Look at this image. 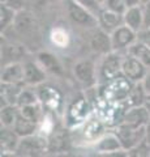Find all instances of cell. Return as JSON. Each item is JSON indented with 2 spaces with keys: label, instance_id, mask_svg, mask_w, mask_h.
I'll use <instances>...</instances> for the list:
<instances>
[{
  "label": "cell",
  "instance_id": "1",
  "mask_svg": "<svg viewBox=\"0 0 150 157\" xmlns=\"http://www.w3.org/2000/svg\"><path fill=\"white\" fill-rule=\"evenodd\" d=\"M132 88L133 81L122 73V75L114 77L112 80L104 82L98 93L101 97H103L106 101L111 102V104H119V102L125 101Z\"/></svg>",
  "mask_w": 150,
  "mask_h": 157
},
{
  "label": "cell",
  "instance_id": "2",
  "mask_svg": "<svg viewBox=\"0 0 150 157\" xmlns=\"http://www.w3.org/2000/svg\"><path fill=\"white\" fill-rule=\"evenodd\" d=\"M12 28L20 37L25 39V42H37L41 38V25L37 17L29 11H18L14 17Z\"/></svg>",
  "mask_w": 150,
  "mask_h": 157
},
{
  "label": "cell",
  "instance_id": "3",
  "mask_svg": "<svg viewBox=\"0 0 150 157\" xmlns=\"http://www.w3.org/2000/svg\"><path fill=\"white\" fill-rule=\"evenodd\" d=\"M91 105L88 97L80 96L75 98L71 102L65 113V124L68 128H75V127L81 126L84 122L88 119L90 115Z\"/></svg>",
  "mask_w": 150,
  "mask_h": 157
},
{
  "label": "cell",
  "instance_id": "4",
  "mask_svg": "<svg viewBox=\"0 0 150 157\" xmlns=\"http://www.w3.org/2000/svg\"><path fill=\"white\" fill-rule=\"evenodd\" d=\"M114 132L119 137L120 143L123 145V149L128 152L130 149L136 148L145 140V134H146V126L142 127H133L125 123H120L114 127Z\"/></svg>",
  "mask_w": 150,
  "mask_h": 157
},
{
  "label": "cell",
  "instance_id": "5",
  "mask_svg": "<svg viewBox=\"0 0 150 157\" xmlns=\"http://www.w3.org/2000/svg\"><path fill=\"white\" fill-rule=\"evenodd\" d=\"M47 152H48V137L37 132V134L21 137L14 155L37 157V156L46 155Z\"/></svg>",
  "mask_w": 150,
  "mask_h": 157
},
{
  "label": "cell",
  "instance_id": "6",
  "mask_svg": "<svg viewBox=\"0 0 150 157\" xmlns=\"http://www.w3.org/2000/svg\"><path fill=\"white\" fill-rule=\"evenodd\" d=\"M38 97L43 106V109L47 111H52L55 114H61L63 110V94L55 86L41 84L39 89H38Z\"/></svg>",
  "mask_w": 150,
  "mask_h": 157
},
{
  "label": "cell",
  "instance_id": "7",
  "mask_svg": "<svg viewBox=\"0 0 150 157\" xmlns=\"http://www.w3.org/2000/svg\"><path fill=\"white\" fill-rule=\"evenodd\" d=\"M123 59L124 58L120 56V54H118L116 51H111L104 55L99 67V78L103 84L123 73Z\"/></svg>",
  "mask_w": 150,
  "mask_h": 157
},
{
  "label": "cell",
  "instance_id": "8",
  "mask_svg": "<svg viewBox=\"0 0 150 157\" xmlns=\"http://www.w3.org/2000/svg\"><path fill=\"white\" fill-rule=\"evenodd\" d=\"M81 135L86 143L94 144L103 135H106V124L97 114L93 117H89L81 124Z\"/></svg>",
  "mask_w": 150,
  "mask_h": 157
},
{
  "label": "cell",
  "instance_id": "9",
  "mask_svg": "<svg viewBox=\"0 0 150 157\" xmlns=\"http://www.w3.org/2000/svg\"><path fill=\"white\" fill-rule=\"evenodd\" d=\"M67 3V13H68L69 18L77 25L81 26H94L95 22H98V18L94 17V14L89 12L88 9L81 7L77 4L75 0H65Z\"/></svg>",
  "mask_w": 150,
  "mask_h": 157
},
{
  "label": "cell",
  "instance_id": "10",
  "mask_svg": "<svg viewBox=\"0 0 150 157\" xmlns=\"http://www.w3.org/2000/svg\"><path fill=\"white\" fill-rule=\"evenodd\" d=\"M73 75L76 80L86 88H93L97 84L95 67L94 63L89 59H84L76 63L73 67Z\"/></svg>",
  "mask_w": 150,
  "mask_h": 157
},
{
  "label": "cell",
  "instance_id": "11",
  "mask_svg": "<svg viewBox=\"0 0 150 157\" xmlns=\"http://www.w3.org/2000/svg\"><path fill=\"white\" fill-rule=\"evenodd\" d=\"M111 41H112L114 51H120L123 48H128L137 41V32L130 29L128 25H120L118 29L111 33Z\"/></svg>",
  "mask_w": 150,
  "mask_h": 157
},
{
  "label": "cell",
  "instance_id": "12",
  "mask_svg": "<svg viewBox=\"0 0 150 157\" xmlns=\"http://www.w3.org/2000/svg\"><path fill=\"white\" fill-rule=\"evenodd\" d=\"M89 45L91 47V50L97 54H103V55H106V54L114 51L111 34L103 30L102 28L94 29L93 30V33L90 34Z\"/></svg>",
  "mask_w": 150,
  "mask_h": 157
},
{
  "label": "cell",
  "instance_id": "13",
  "mask_svg": "<svg viewBox=\"0 0 150 157\" xmlns=\"http://www.w3.org/2000/svg\"><path fill=\"white\" fill-rule=\"evenodd\" d=\"M146 66L141 63L137 58H134L132 55H128L123 59V66L122 71L123 75H125L128 78H130L133 82L136 81H142V78L146 75Z\"/></svg>",
  "mask_w": 150,
  "mask_h": 157
},
{
  "label": "cell",
  "instance_id": "14",
  "mask_svg": "<svg viewBox=\"0 0 150 157\" xmlns=\"http://www.w3.org/2000/svg\"><path fill=\"white\" fill-rule=\"evenodd\" d=\"M24 70H25V77L24 82L30 86H38L43 84L47 78V71L43 68L39 62H25L24 63Z\"/></svg>",
  "mask_w": 150,
  "mask_h": 157
},
{
  "label": "cell",
  "instance_id": "15",
  "mask_svg": "<svg viewBox=\"0 0 150 157\" xmlns=\"http://www.w3.org/2000/svg\"><path fill=\"white\" fill-rule=\"evenodd\" d=\"M94 151L97 153H102V155H111V153L116 155L119 152H125L123 149V145L120 143L119 137L116 136L114 131L111 134L103 135L97 143H94Z\"/></svg>",
  "mask_w": 150,
  "mask_h": 157
},
{
  "label": "cell",
  "instance_id": "16",
  "mask_svg": "<svg viewBox=\"0 0 150 157\" xmlns=\"http://www.w3.org/2000/svg\"><path fill=\"white\" fill-rule=\"evenodd\" d=\"M149 122H150V111L146 109L145 105H140V106L129 107L125 111L122 123L133 127H142L146 126Z\"/></svg>",
  "mask_w": 150,
  "mask_h": 157
},
{
  "label": "cell",
  "instance_id": "17",
  "mask_svg": "<svg viewBox=\"0 0 150 157\" xmlns=\"http://www.w3.org/2000/svg\"><path fill=\"white\" fill-rule=\"evenodd\" d=\"M27 54V50L24 43L7 42L2 45V64L5 66L8 63L20 62Z\"/></svg>",
  "mask_w": 150,
  "mask_h": 157
},
{
  "label": "cell",
  "instance_id": "18",
  "mask_svg": "<svg viewBox=\"0 0 150 157\" xmlns=\"http://www.w3.org/2000/svg\"><path fill=\"white\" fill-rule=\"evenodd\" d=\"M21 137L16 134L12 127L2 126V132H0V148H2V156L5 155H14L18 147Z\"/></svg>",
  "mask_w": 150,
  "mask_h": 157
},
{
  "label": "cell",
  "instance_id": "19",
  "mask_svg": "<svg viewBox=\"0 0 150 157\" xmlns=\"http://www.w3.org/2000/svg\"><path fill=\"white\" fill-rule=\"evenodd\" d=\"M124 16V24L128 25L130 29H133L134 32H140L145 28V11L144 6H133L128 7V9L125 11Z\"/></svg>",
  "mask_w": 150,
  "mask_h": 157
},
{
  "label": "cell",
  "instance_id": "20",
  "mask_svg": "<svg viewBox=\"0 0 150 157\" xmlns=\"http://www.w3.org/2000/svg\"><path fill=\"white\" fill-rule=\"evenodd\" d=\"M25 70L21 62H13L3 66L2 70V82H11V84H25Z\"/></svg>",
  "mask_w": 150,
  "mask_h": 157
},
{
  "label": "cell",
  "instance_id": "21",
  "mask_svg": "<svg viewBox=\"0 0 150 157\" xmlns=\"http://www.w3.org/2000/svg\"><path fill=\"white\" fill-rule=\"evenodd\" d=\"M98 21H99V26L111 34L115 29H118L120 25L124 24V16L103 8L98 16Z\"/></svg>",
  "mask_w": 150,
  "mask_h": 157
},
{
  "label": "cell",
  "instance_id": "22",
  "mask_svg": "<svg viewBox=\"0 0 150 157\" xmlns=\"http://www.w3.org/2000/svg\"><path fill=\"white\" fill-rule=\"evenodd\" d=\"M37 60L39 62V64L45 68L47 72L52 73V75H63V73H64V70H63L60 60L54 55V54L47 52V51H42V52L38 54Z\"/></svg>",
  "mask_w": 150,
  "mask_h": 157
},
{
  "label": "cell",
  "instance_id": "23",
  "mask_svg": "<svg viewBox=\"0 0 150 157\" xmlns=\"http://www.w3.org/2000/svg\"><path fill=\"white\" fill-rule=\"evenodd\" d=\"M2 90H0V97H2V106L4 105H17L18 97L22 90L21 84H11V82H2Z\"/></svg>",
  "mask_w": 150,
  "mask_h": 157
},
{
  "label": "cell",
  "instance_id": "24",
  "mask_svg": "<svg viewBox=\"0 0 150 157\" xmlns=\"http://www.w3.org/2000/svg\"><path fill=\"white\" fill-rule=\"evenodd\" d=\"M13 130L16 131V134L20 137H25L29 135L37 134L38 132V122L30 119V118H26L25 115H22L20 113L16 123L13 126Z\"/></svg>",
  "mask_w": 150,
  "mask_h": 157
},
{
  "label": "cell",
  "instance_id": "25",
  "mask_svg": "<svg viewBox=\"0 0 150 157\" xmlns=\"http://www.w3.org/2000/svg\"><path fill=\"white\" fill-rule=\"evenodd\" d=\"M127 51L129 55L137 58L140 62L144 63L148 68H150V47L149 46H146L145 43L140 42L137 39L133 45H130L127 48Z\"/></svg>",
  "mask_w": 150,
  "mask_h": 157
},
{
  "label": "cell",
  "instance_id": "26",
  "mask_svg": "<svg viewBox=\"0 0 150 157\" xmlns=\"http://www.w3.org/2000/svg\"><path fill=\"white\" fill-rule=\"evenodd\" d=\"M55 115H56L55 113L46 110V113L42 117V119L39 121V123H38V134H41L46 137H50L52 134H55V131H56Z\"/></svg>",
  "mask_w": 150,
  "mask_h": 157
},
{
  "label": "cell",
  "instance_id": "27",
  "mask_svg": "<svg viewBox=\"0 0 150 157\" xmlns=\"http://www.w3.org/2000/svg\"><path fill=\"white\" fill-rule=\"evenodd\" d=\"M145 97H146V92H145V89H144L142 82H138V84L133 85L132 90H130L128 97L125 98V101H124V105L127 106V110L129 109V107L144 105Z\"/></svg>",
  "mask_w": 150,
  "mask_h": 157
},
{
  "label": "cell",
  "instance_id": "28",
  "mask_svg": "<svg viewBox=\"0 0 150 157\" xmlns=\"http://www.w3.org/2000/svg\"><path fill=\"white\" fill-rule=\"evenodd\" d=\"M50 39H51V43L56 48H67L71 43V34L68 33L67 29L61 26H56L51 30Z\"/></svg>",
  "mask_w": 150,
  "mask_h": 157
},
{
  "label": "cell",
  "instance_id": "29",
  "mask_svg": "<svg viewBox=\"0 0 150 157\" xmlns=\"http://www.w3.org/2000/svg\"><path fill=\"white\" fill-rule=\"evenodd\" d=\"M20 115V107L17 105H4L2 106V111H0V121H2V126L4 127H12L16 123L17 118Z\"/></svg>",
  "mask_w": 150,
  "mask_h": 157
},
{
  "label": "cell",
  "instance_id": "30",
  "mask_svg": "<svg viewBox=\"0 0 150 157\" xmlns=\"http://www.w3.org/2000/svg\"><path fill=\"white\" fill-rule=\"evenodd\" d=\"M68 140L64 132H55L48 137V152H63L67 148Z\"/></svg>",
  "mask_w": 150,
  "mask_h": 157
},
{
  "label": "cell",
  "instance_id": "31",
  "mask_svg": "<svg viewBox=\"0 0 150 157\" xmlns=\"http://www.w3.org/2000/svg\"><path fill=\"white\" fill-rule=\"evenodd\" d=\"M39 101V97H38V93L34 92L33 89H29V88H25L20 93V97H18V101H17V106L18 107H22V106H26V105H33V104H38Z\"/></svg>",
  "mask_w": 150,
  "mask_h": 157
},
{
  "label": "cell",
  "instance_id": "32",
  "mask_svg": "<svg viewBox=\"0 0 150 157\" xmlns=\"http://www.w3.org/2000/svg\"><path fill=\"white\" fill-rule=\"evenodd\" d=\"M16 13H17V11H14L13 8L2 4V8H0V29H2V32L5 30V29L14 21Z\"/></svg>",
  "mask_w": 150,
  "mask_h": 157
},
{
  "label": "cell",
  "instance_id": "33",
  "mask_svg": "<svg viewBox=\"0 0 150 157\" xmlns=\"http://www.w3.org/2000/svg\"><path fill=\"white\" fill-rule=\"evenodd\" d=\"M102 7L104 9H110V11L120 13V14H124L125 11L128 9V6H127V3H125V0H104Z\"/></svg>",
  "mask_w": 150,
  "mask_h": 157
},
{
  "label": "cell",
  "instance_id": "34",
  "mask_svg": "<svg viewBox=\"0 0 150 157\" xmlns=\"http://www.w3.org/2000/svg\"><path fill=\"white\" fill-rule=\"evenodd\" d=\"M75 2L77 4H80L81 7H84L85 9H88L89 12H91L94 16H97V18H98L101 11L103 9V7L97 0H75Z\"/></svg>",
  "mask_w": 150,
  "mask_h": 157
},
{
  "label": "cell",
  "instance_id": "35",
  "mask_svg": "<svg viewBox=\"0 0 150 157\" xmlns=\"http://www.w3.org/2000/svg\"><path fill=\"white\" fill-rule=\"evenodd\" d=\"M137 39L150 47V28H144L137 33Z\"/></svg>",
  "mask_w": 150,
  "mask_h": 157
},
{
  "label": "cell",
  "instance_id": "36",
  "mask_svg": "<svg viewBox=\"0 0 150 157\" xmlns=\"http://www.w3.org/2000/svg\"><path fill=\"white\" fill-rule=\"evenodd\" d=\"M144 11H145V28L150 26V2L142 4Z\"/></svg>",
  "mask_w": 150,
  "mask_h": 157
},
{
  "label": "cell",
  "instance_id": "37",
  "mask_svg": "<svg viewBox=\"0 0 150 157\" xmlns=\"http://www.w3.org/2000/svg\"><path fill=\"white\" fill-rule=\"evenodd\" d=\"M142 85H144V89H145V92L148 93H150V68H149V71L146 72V75H145V77L142 78Z\"/></svg>",
  "mask_w": 150,
  "mask_h": 157
},
{
  "label": "cell",
  "instance_id": "38",
  "mask_svg": "<svg viewBox=\"0 0 150 157\" xmlns=\"http://www.w3.org/2000/svg\"><path fill=\"white\" fill-rule=\"evenodd\" d=\"M128 7H133V6H140L142 4V0H125Z\"/></svg>",
  "mask_w": 150,
  "mask_h": 157
},
{
  "label": "cell",
  "instance_id": "39",
  "mask_svg": "<svg viewBox=\"0 0 150 157\" xmlns=\"http://www.w3.org/2000/svg\"><path fill=\"white\" fill-rule=\"evenodd\" d=\"M145 141L150 145V122L146 124V134H145Z\"/></svg>",
  "mask_w": 150,
  "mask_h": 157
},
{
  "label": "cell",
  "instance_id": "40",
  "mask_svg": "<svg viewBox=\"0 0 150 157\" xmlns=\"http://www.w3.org/2000/svg\"><path fill=\"white\" fill-rule=\"evenodd\" d=\"M144 105L146 106V109L150 111V93H149V94L146 93V97H145V102H144Z\"/></svg>",
  "mask_w": 150,
  "mask_h": 157
},
{
  "label": "cell",
  "instance_id": "41",
  "mask_svg": "<svg viewBox=\"0 0 150 157\" xmlns=\"http://www.w3.org/2000/svg\"><path fill=\"white\" fill-rule=\"evenodd\" d=\"M97 2H98L101 6H103V3H104V0H97Z\"/></svg>",
  "mask_w": 150,
  "mask_h": 157
},
{
  "label": "cell",
  "instance_id": "42",
  "mask_svg": "<svg viewBox=\"0 0 150 157\" xmlns=\"http://www.w3.org/2000/svg\"><path fill=\"white\" fill-rule=\"evenodd\" d=\"M148 2H150V0H142V4H145V3H148Z\"/></svg>",
  "mask_w": 150,
  "mask_h": 157
},
{
  "label": "cell",
  "instance_id": "43",
  "mask_svg": "<svg viewBox=\"0 0 150 157\" xmlns=\"http://www.w3.org/2000/svg\"><path fill=\"white\" fill-rule=\"evenodd\" d=\"M149 28H150V26H149Z\"/></svg>",
  "mask_w": 150,
  "mask_h": 157
}]
</instances>
